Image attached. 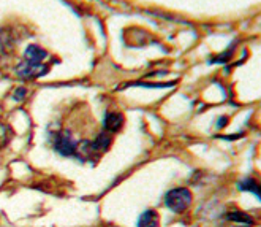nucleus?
Returning <instances> with one entry per match:
<instances>
[{"label":"nucleus","mask_w":261,"mask_h":227,"mask_svg":"<svg viewBox=\"0 0 261 227\" xmlns=\"http://www.w3.org/2000/svg\"><path fill=\"white\" fill-rule=\"evenodd\" d=\"M193 195L187 188H174L165 195V205L174 213H184L192 205Z\"/></svg>","instance_id":"f257e3e1"},{"label":"nucleus","mask_w":261,"mask_h":227,"mask_svg":"<svg viewBox=\"0 0 261 227\" xmlns=\"http://www.w3.org/2000/svg\"><path fill=\"white\" fill-rule=\"evenodd\" d=\"M54 149L62 156H73L76 151V142L73 140L68 130H62L56 135L54 139Z\"/></svg>","instance_id":"f03ea898"},{"label":"nucleus","mask_w":261,"mask_h":227,"mask_svg":"<svg viewBox=\"0 0 261 227\" xmlns=\"http://www.w3.org/2000/svg\"><path fill=\"white\" fill-rule=\"evenodd\" d=\"M48 72V67L43 65V64H32V62H21L18 67H16V75L22 80H35V78H40L43 75H46Z\"/></svg>","instance_id":"7ed1b4c3"},{"label":"nucleus","mask_w":261,"mask_h":227,"mask_svg":"<svg viewBox=\"0 0 261 227\" xmlns=\"http://www.w3.org/2000/svg\"><path fill=\"white\" fill-rule=\"evenodd\" d=\"M124 126V115L117 113V111H111L106 113L105 116V129L106 132H119Z\"/></svg>","instance_id":"20e7f679"},{"label":"nucleus","mask_w":261,"mask_h":227,"mask_svg":"<svg viewBox=\"0 0 261 227\" xmlns=\"http://www.w3.org/2000/svg\"><path fill=\"white\" fill-rule=\"evenodd\" d=\"M24 57H25L27 62L41 64V60L48 57V53H46L41 47H38V44H30V47H27V50L24 53Z\"/></svg>","instance_id":"39448f33"},{"label":"nucleus","mask_w":261,"mask_h":227,"mask_svg":"<svg viewBox=\"0 0 261 227\" xmlns=\"http://www.w3.org/2000/svg\"><path fill=\"white\" fill-rule=\"evenodd\" d=\"M138 227H160V216L155 210H146L138 219Z\"/></svg>","instance_id":"423d86ee"},{"label":"nucleus","mask_w":261,"mask_h":227,"mask_svg":"<svg viewBox=\"0 0 261 227\" xmlns=\"http://www.w3.org/2000/svg\"><path fill=\"white\" fill-rule=\"evenodd\" d=\"M110 145H111V135H110V132H101L97 137V140L92 142V146H94V149L95 151H101V153H105V151L110 148Z\"/></svg>","instance_id":"0eeeda50"},{"label":"nucleus","mask_w":261,"mask_h":227,"mask_svg":"<svg viewBox=\"0 0 261 227\" xmlns=\"http://www.w3.org/2000/svg\"><path fill=\"white\" fill-rule=\"evenodd\" d=\"M239 189H241V191L253 192L258 199L261 197V194H259V185L256 183V181H255L253 178H245V179H242L241 183H239Z\"/></svg>","instance_id":"6e6552de"},{"label":"nucleus","mask_w":261,"mask_h":227,"mask_svg":"<svg viewBox=\"0 0 261 227\" xmlns=\"http://www.w3.org/2000/svg\"><path fill=\"white\" fill-rule=\"evenodd\" d=\"M228 219L244 224V225H253V219L249 215L242 213V211H231V213H228Z\"/></svg>","instance_id":"1a4fd4ad"},{"label":"nucleus","mask_w":261,"mask_h":227,"mask_svg":"<svg viewBox=\"0 0 261 227\" xmlns=\"http://www.w3.org/2000/svg\"><path fill=\"white\" fill-rule=\"evenodd\" d=\"M24 96H25V89H24V87H18V89H16V93L13 94V99L16 100V102H21V100L24 99Z\"/></svg>","instance_id":"9d476101"},{"label":"nucleus","mask_w":261,"mask_h":227,"mask_svg":"<svg viewBox=\"0 0 261 227\" xmlns=\"http://www.w3.org/2000/svg\"><path fill=\"white\" fill-rule=\"evenodd\" d=\"M236 227H249V225H236Z\"/></svg>","instance_id":"9b49d317"}]
</instances>
